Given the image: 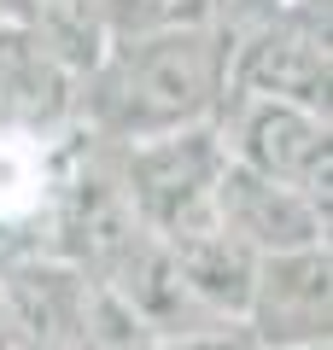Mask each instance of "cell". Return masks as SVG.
<instances>
[{
	"instance_id": "5b68a950",
	"label": "cell",
	"mask_w": 333,
	"mask_h": 350,
	"mask_svg": "<svg viewBox=\"0 0 333 350\" xmlns=\"http://www.w3.org/2000/svg\"><path fill=\"white\" fill-rule=\"evenodd\" d=\"M240 327L251 333L258 350L328 345V333H333V257H328V245L258 257Z\"/></svg>"
},
{
	"instance_id": "6da1fadb",
	"label": "cell",
	"mask_w": 333,
	"mask_h": 350,
	"mask_svg": "<svg viewBox=\"0 0 333 350\" xmlns=\"http://www.w3.org/2000/svg\"><path fill=\"white\" fill-rule=\"evenodd\" d=\"M228 100V36L199 24H164L106 41L76 94V135L99 146H140L182 129H210Z\"/></svg>"
},
{
	"instance_id": "30bf717a",
	"label": "cell",
	"mask_w": 333,
	"mask_h": 350,
	"mask_svg": "<svg viewBox=\"0 0 333 350\" xmlns=\"http://www.w3.org/2000/svg\"><path fill=\"white\" fill-rule=\"evenodd\" d=\"M293 350H333V345H293Z\"/></svg>"
},
{
	"instance_id": "8992f818",
	"label": "cell",
	"mask_w": 333,
	"mask_h": 350,
	"mask_svg": "<svg viewBox=\"0 0 333 350\" xmlns=\"http://www.w3.org/2000/svg\"><path fill=\"white\" fill-rule=\"evenodd\" d=\"M210 222L251 257L328 245V211L316 199H304L298 187H281V181H263L240 163H222L217 193H210Z\"/></svg>"
},
{
	"instance_id": "7a4b0ae2",
	"label": "cell",
	"mask_w": 333,
	"mask_h": 350,
	"mask_svg": "<svg viewBox=\"0 0 333 350\" xmlns=\"http://www.w3.org/2000/svg\"><path fill=\"white\" fill-rule=\"evenodd\" d=\"M228 163L222 152L217 123L210 129H182V135H158L140 140V146H117V175H123V193L135 204L147 239H193L210 234V193H217V175Z\"/></svg>"
},
{
	"instance_id": "3957f363",
	"label": "cell",
	"mask_w": 333,
	"mask_h": 350,
	"mask_svg": "<svg viewBox=\"0 0 333 350\" xmlns=\"http://www.w3.org/2000/svg\"><path fill=\"white\" fill-rule=\"evenodd\" d=\"M328 0H293L228 41V100H275L328 117Z\"/></svg>"
},
{
	"instance_id": "9c48e42d",
	"label": "cell",
	"mask_w": 333,
	"mask_h": 350,
	"mask_svg": "<svg viewBox=\"0 0 333 350\" xmlns=\"http://www.w3.org/2000/svg\"><path fill=\"white\" fill-rule=\"evenodd\" d=\"M158 350H258L246 327H210V333H193V338H170Z\"/></svg>"
},
{
	"instance_id": "ba28073f",
	"label": "cell",
	"mask_w": 333,
	"mask_h": 350,
	"mask_svg": "<svg viewBox=\"0 0 333 350\" xmlns=\"http://www.w3.org/2000/svg\"><path fill=\"white\" fill-rule=\"evenodd\" d=\"M164 245V239H158ZM175 257V275H182L187 298L205 310V321L217 327H240V315H246V298H251V269H258V257L251 251H240L228 234H193V239H170L164 245Z\"/></svg>"
},
{
	"instance_id": "8fae6325",
	"label": "cell",
	"mask_w": 333,
	"mask_h": 350,
	"mask_svg": "<svg viewBox=\"0 0 333 350\" xmlns=\"http://www.w3.org/2000/svg\"><path fill=\"white\" fill-rule=\"evenodd\" d=\"M0 24H6V18H0Z\"/></svg>"
},
{
	"instance_id": "52a82bcc",
	"label": "cell",
	"mask_w": 333,
	"mask_h": 350,
	"mask_svg": "<svg viewBox=\"0 0 333 350\" xmlns=\"http://www.w3.org/2000/svg\"><path fill=\"white\" fill-rule=\"evenodd\" d=\"M94 280L47 251H18L0 262V310L18 350H76Z\"/></svg>"
},
{
	"instance_id": "277c9868",
	"label": "cell",
	"mask_w": 333,
	"mask_h": 350,
	"mask_svg": "<svg viewBox=\"0 0 333 350\" xmlns=\"http://www.w3.org/2000/svg\"><path fill=\"white\" fill-rule=\"evenodd\" d=\"M217 135L228 163L298 187L328 211V158H333V129L321 111H298V105L275 100H228L217 117Z\"/></svg>"
}]
</instances>
